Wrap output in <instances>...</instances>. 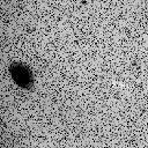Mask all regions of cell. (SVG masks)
<instances>
[{
	"mask_svg": "<svg viewBox=\"0 0 148 148\" xmlns=\"http://www.w3.org/2000/svg\"><path fill=\"white\" fill-rule=\"evenodd\" d=\"M10 74H12L13 80L22 88H29L32 83L31 74L29 69L24 67L23 65H20V64L13 65L10 67Z\"/></svg>",
	"mask_w": 148,
	"mask_h": 148,
	"instance_id": "6da1fadb",
	"label": "cell"
}]
</instances>
